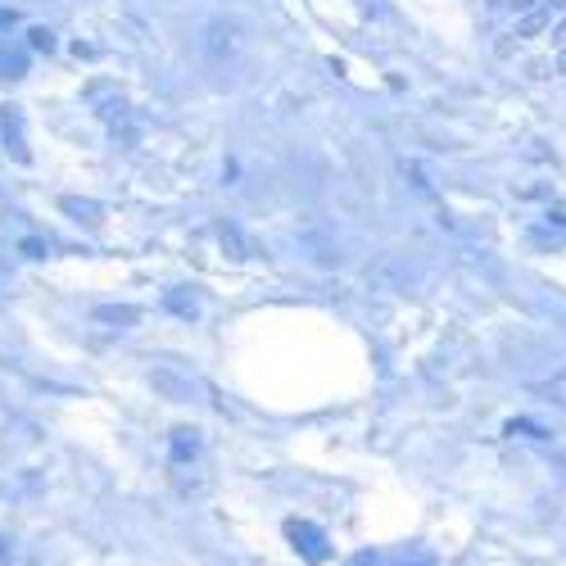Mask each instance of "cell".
Wrapping results in <instances>:
<instances>
[{
  "label": "cell",
  "instance_id": "obj_14",
  "mask_svg": "<svg viewBox=\"0 0 566 566\" xmlns=\"http://www.w3.org/2000/svg\"><path fill=\"white\" fill-rule=\"evenodd\" d=\"M558 73H566V50H558Z\"/></svg>",
  "mask_w": 566,
  "mask_h": 566
},
{
  "label": "cell",
  "instance_id": "obj_10",
  "mask_svg": "<svg viewBox=\"0 0 566 566\" xmlns=\"http://www.w3.org/2000/svg\"><path fill=\"white\" fill-rule=\"evenodd\" d=\"M494 55H498V59H512V55H517V32H512V37H498V41H494Z\"/></svg>",
  "mask_w": 566,
  "mask_h": 566
},
{
  "label": "cell",
  "instance_id": "obj_8",
  "mask_svg": "<svg viewBox=\"0 0 566 566\" xmlns=\"http://www.w3.org/2000/svg\"><path fill=\"white\" fill-rule=\"evenodd\" d=\"M526 73L540 82V78H553V73H558V64H549V59H530V64H526Z\"/></svg>",
  "mask_w": 566,
  "mask_h": 566
},
{
  "label": "cell",
  "instance_id": "obj_6",
  "mask_svg": "<svg viewBox=\"0 0 566 566\" xmlns=\"http://www.w3.org/2000/svg\"><path fill=\"white\" fill-rule=\"evenodd\" d=\"M100 322H136V309H96Z\"/></svg>",
  "mask_w": 566,
  "mask_h": 566
},
{
  "label": "cell",
  "instance_id": "obj_13",
  "mask_svg": "<svg viewBox=\"0 0 566 566\" xmlns=\"http://www.w3.org/2000/svg\"><path fill=\"white\" fill-rule=\"evenodd\" d=\"M544 5H549L553 14H566V0H544Z\"/></svg>",
  "mask_w": 566,
  "mask_h": 566
},
{
  "label": "cell",
  "instance_id": "obj_4",
  "mask_svg": "<svg viewBox=\"0 0 566 566\" xmlns=\"http://www.w3.org/2000/svg\"><path fill=\"white\" fill-rule=\"evenodd\" d=\"M59 204H64V214H73L78 223H87V226H100V223H105V209H100L96 200H78V195H64Z\"/></svg>",
  "mask_w": 566,
  "mask_h": 566
},
{
  "label": "cell",
  "instance_id": "obj_11",
  "mask_svg": "<svg viewBox=\"0 0 566 566\" xmlns=\"http://www.w3.org/2000/svg\"><path fill=\"white\" fill-rule=\"evenodd\" d=\"M508 5H512V9H517V14H530V9H540V5H544V0H508Z\"/></svg>",
  "mask_w": 566,
  "mask_h": 566
},
{
  "label": "cell",
  "instance_id": "obj_9",
  "mask_svg": "<svg viewBox=\"0 0 566 566\" xmlns=\"http://www.w3.org/2000/svg\"><path fill=\"white\" fill-rule=\"evenodd\" d=\"M154 385H159V390H168V394H186V385H182L177 376H168V372H154Z\"/></svg>",
  "mask_w": 566,
  "mask_h": 566
},
{
  "label": "cell",
  "instance_id": "obj_12",
  "mask_svg": "<svg viewBox=\"0 0 566 566\" xmlns=\"http://www.w3.org/2000/svg\"><path fill=\"white\" fill-rule=\"evenodd\" d=\"M553 46H558V50H566V18L558 23V27H553Z\"/></svg>",
  "mask_w": 566,
  "mask_h": 566
},
{
  "label": "cell",
  "instance_id": "obj_2",
  "mask_svg": "<svg viewBox=\"0 0 566 566\" xmlns=\"http://www.w3.org/2000/svg\"><path fill=\"white\" fill-rule=\"evenodd\" d=\"M218 240H223V249L231 254V258H258V245L240 231V226L231 223H218Z\"/></svg>",
  "mask_w": 566,
  "mask_h": 566
},
{
  "label": "cell",
  "instance_id": "obj_3",
  "mask_svg": "<svg viewBox=\"0 0 566 566\" xmlns=\"http://www.w3.org/2000/svg\"><path fill=\"white\" fill-rule=\"evenodd\" d=\"M399 277H404V263H399L394 254H385L376 267H367V286H372V290H385V286H394Z\"/></svg>",
  "mask_w": 566,
  "mask_h": 566
},
{
  "label": "cell",
  "instance_id": "obj_5",
  "mask_svg": "<svg viewBox=\"0 0 566 566\" xmlns=\"http://www.w3.org/2000/svg\"><path fill=\"white\" fill-rule=\"evenodd\" d=\"M549 5H540V9H530V14H521V23H517V37H544V27H549Z\"/></svg>",
  "mask_w": 566,
  "mask_h": 566
},
{
  "label": "cell",
  "instance_id": "obj_1",
  "mask_svg": "<svg viewBox=\"0 0 566 566\" xmlns=\"http://www.w3.org/2000/svg\"><path fill=\"white\" fill-rule=\"evenodd\" d=\"M240 46H245V23H240V18H214V23H209L204 50H209L214 59H231Z\"/></svg>",
  "mask_w": 566,
  "mask_h": 566
},
{
  "label": "cell",
  "instance_id": "obj_7",
  "mask_svg": "<svg viewBox=\"0 0 566 566\" xmlns=\"http://www.w3.org/2000/svg\"><path fill=\"white\" fill-rule=\"evenodd\" d=\"M32 50H46L50 55L55 50V32L50 27H32Z\"/></svg>",
  "mask_w": 566,
  "mask_h": 566
}]
</instances>
